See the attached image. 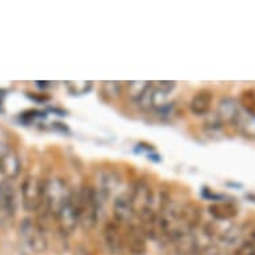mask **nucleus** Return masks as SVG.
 I'll list each match as a JSON object with an SVG mask.
<instances>
[{"mask_svg":"<svg viewBox=\"0 0 255 255\" xmlns=\"http://www.w3.org/2000/svg\"><path fill=\"white\" fill-rule=\"evenodd\" d=\"M233 126L245 138L255 139V114L241 109Z\"/></svg>","mask_w":255,"mask_h":255,"instance_id":"nucleus-17","label":"nucleus"},{"mask_svg":"<svg viewBox=\"0 0 255 255\" xmlns=\"http://www.w3.org/2000/svg\"><path fill=\"white\" fill-rule=\"evenodd\" d=\"M21 202L27 211H39L44 206V180L27 176L21 183Z\"/></svg>","mask_w":255,"mask_h":255,"instance_id":"nucleus-4","label":"nucleus"},{"mask_svg":"<svg viewBox=\"0 0 255 255\" xmlns=\"http://www.w3.org/2000/svg\"><path fill=\"white\" fill-rule=\"evenodd\" d=\"M249 241H250V242L253 243V245H254V247H255V231H253V234H251V237H250V239H249Z\"/></svg>","mask_w":255,"mask_h":255,"instance_id":"nucleus-29","label":"nucleus"},{"mask_svg":"<svg viewBox=\"0 0 255 255\" xmlns=\"http://www.w3.org/2000/svg\"><path fill=\"white\" fill-rule=\"evenodd\" d=\"M16 211L15 190L9 180L0 182V214L7 218H12Z\"/></svg>","mask_w":255,"mask_h":255,"instance_id":"nucleus-13","label":"nucleus"},{"mask_svg":"<svg viewBox=\"0 0 255 255\" xmlns=\"http://www.w3.org/2000/svg\"><path fill=\"white\" fill-rule=\"evenodd\" d=\"M243 231L238 225H227L225 229L218 230L217 239L222 245H226V246H234L237 243L241 242L242 239Z\"/></svg>","mask_w":255,"mask_h":255,"instance_id":"nucleus-19","label":"nucleus"},{"mask_svg":"<svg viewBox=\"0 0 255 255\" xmlns=\"http://www.w3.org/2000/svg\"><path fill=\"white\" fill-rule=\"evenodd\" d=\"M72 195L68 184L60 178H50L44 180V213L55 217L59 210L66 205Z\"/></svg>","mask_w":255,"mask_h":255,"instance_id":"nucleus-2","label":"nucleus"},{"mask_svg":"<svg viewBox=\"0 0 255 255\" xmlns=\"http://www.w3.org/2000/svg\"><path fill=\"white\" fill-rule=\"evenodd\" d=\"M168 243L174 247L175 255H198L199 251L198 239L193 231H180Z\"/></svg>","mask_w":255,"mask_h":255,"instance_id":"nucleus-10","label":"nucleus"},{"mask_svg":"<svg viewBox=\"0 0 255 255\" xmlns=\"http://www.w3.org/2000/svg\"><path fill=\"white\" fill-rule=\"evenodd\" d=\"M234 255H255V247L250 241L241 243L238 249L235 250Z\"/></svg>","mask_w":255,"mask_h":255,"instance_id":"nucleus-27","label":"nucleus"},{"mask_svg":"<svg viewBox=\"0 0 255 255\" xmlns=\"http://www.w3.org/2000/svg\"><path fill=\"white\" fill-rule=\"evenodd\" d=\"M136 215H138L139 219L138 227L147 239L160 238V225H159L158 211H155L154 207H146V209L139 210Z\"/></svg>","mask_w":255,"mask_h":255,"instance_id":"nucleus-6","label":"nucleus"},{"mask_svg":"<svg viewBox=\"0 0 255 255\" xmlns=\"http://www.w3.org/2000/svg\"><path fill=\"white\" fill-rule=\"evenodd\" d=\"M20 238L29 250L36 254H42L48 247V239L44 229L39 222L25 218L20 225Z\"/></svg>","mask_w":255,"mask_h":255,"instance_id":"nucleus-3","label":"nucleus"},{"mask_svg":"<svg viewBox=\"0 0 255 255\" xmlns=\"http://www.w3.org/2000/svg\"><path fill=\"white\" fill-rule=\"evenodd\" d=\"M202 221V209L197 203L188 202L180 206L179 226L184 231H193Z\"/></svg>","mask_w":255,"mask_h":255,"instance_id":"nucleus-11","label":"nucleus"},{"mask_svg":"<svg viewBox=\"0 0 255 255\" xmlns=\"http://www.w3.org/2000/svg\"><path fill=\"white\" fill-rule=\"evenodd\" d=\"M74 197H75L76 209L79 215V225L83 230H92L99 221V210H101L102 202L97 190L90 184H84L78 193H74Z\"/></svg>","mask_w":255,"mask_h":255,"instance_id":"nucleus-1","label":"nucleus"},{"mask_svg":"<svg viewBox=\"0 0 255 255\" xmlns=\"http://www.w3.org/2000/svg\"><path fill=\"white\" fill-rule=\"evenodd\" d=\"M66 86L74 95H83V94H87L91 90L92 82H86V80H82V82H66Z\"/></svg>","mask_w":255,"mask_h":255,"instance_id":"nucleus-24","label":"nucleus"},{"mask_svg":"<svg viewBox=\"0 0 255 255\" xmlns=\"http://www.w3.org/2000/svg\"><path fill=\"white\" fill-rule=\"evenodd\" d=\"M74 255H90V253H88V250L86 247L78 246L75 250H74Z\"/></svg>","mask_w":255,"mask_h":255,"instance_id":"nucleus-28","label":"nucleus"},{"mask_svg":"<svg viewBox=\"0 0 255 255\" xmlns=\"http://www.w3.org/2000/svg\"><path fill=\"white\" fill-rule=\"evenodd\" d=\"M103 241L106 249L113 255H119L125 249L123 233L121 230V225L115 221L107 222L103 227Z\"/></svg>","mask_w":255,"mask_h":255,"instance_id":"nucleus-9","label":"nucleus"},{"mask_svg":"<svg viewBox=\"0 0 255 255\" xmlns=\"http://www.w3.org/2000/svg\"><path fill=\"white\" fill-rule=\"evenodd\" d=\"M238 103L242 110L255 114V91H253V90L243 91Z\"/></svg>","mask_w":255,"mask_h":255,"instance_id":"nucleus-23","label":"nucleus"},{"mask_svg":"<svg viewBox=\"0 0 255 255\" xmlns=\"http://www.w3.org/2000/svg\"><path fill=\"white\" fill-rule=\"evenodd\" d=\"M113 214H114V221L117 222L118 225H127L130 226L132 225L136 211L135 207L131 202L130 195L127 194H122L115 198L113 205Z\"/></svg>","mask_w":255,"mask_h":255,"instance_id":"nucleus-7","label":"nucleus"},{"mask_svg":"<svg viewBox=\"0 0 255 255\" xmlns=\"http://www.w3.org/2000/svg\"><path fill=\"white\" fill-rule=\"evenodd\" d=\"M209 214L215 221H231L238 215V207L233 202H215L210 205Z\"/></svg>","mask_w":255,"mask_h":255,"instance_id":"nucleus-16","label":"nucleus"},{"mask_svg":"<svg viewBox=\"0 0 255 255\" xmlns=\"http://www.w3.org/2000/svg\"><path fill=\"white\" fill-rule=\"evenodd\" d=\"M20 159L13 150L7 151L5 154L0 156V172L4 175L7 180L16 178L20 172Z\"/></svg>","mask_w":255,"mask_h":255,"instance_id":"nucleus-15","label":"nucleus"},{"mask_svg":"<svg viewBox=\"0 0 255 255\" xmlns=\"http://www.w3.org/2000/svg\"><path fill=\"white\" fill-rule=\"evenodd\" d=\"M55 219H56V223L63 234H72L76 230V227L79 226V215H78L74 193H72L70 201L55 215Z\"/></svg>","mask_w":255,"mask_h":255,"instance_id":"nucleus-5","label":"nucleus"},{"mask_svg":"<svg viewBox=\"0 0 255 255\" xmlns=\"http://www.w3.org/2000/svg\"><path fill=\"white\" fill-rule=\"evenodd\" d=\"M239 110H241V106H239L238 101H235L234 98L225 97L222 98L218 103L217 111L214 115L223 126L234 125L235 119L238 117Z\"/></svg>","mask_w":255,"mask_h":255,"instance_id":"nucleus-12","label":"nucleus"},{"mask_svg":"<svg viewBox=\"0 0 255 255\" xmlns=\"http://www.w3.org/2000/svg\"><path fill=\"white\" fill-rule=\"evenodd\" d=\"M125 247L128 250L131 255H144L147 253V238L144 237L138 225L127 226L123 233Z\"/></svg>","mask_w":255,"mask_h":255,"instance_id":"nucleus-8","label":"nucleus"},{"mask_svg":"<svg viewBox=\"0 0 255 255\" xmlns=\"http://www.w3.org/2000/svg\"><path fill=\"white\" fill-rule=\"evenodd\" d=\"M198 255H226V253L219 245L210 243V245H206L203 247H199Z\"/></svg>","mask_w":255,"mask_h":255,"instance_id":"nucleus-25","label":"nucleus"},{"mask_svg":"<svg viewBox=\"0 0 255 255\" xmlns=\"http://www.w3.org/2000/svg\"><path fill=\"white\" fill-rule=\"evenodd\" d=\"M102 92L109 101H117L123 94V87L119 82H103Z\"/></svg>","mask_w":255,"mask_h":255,"instance_id":"nucleus-21","label":"nucleus"},{"mask_svg":"<svg viewBox=\"0 0 255 255\" xmlns=\"http://www.w3.org/2000/svg\"><path fill=\"white\" fill-rule=\"evenodd\" d=\"M130 198L136 213L139 210L146 209V207H152V203H154V193H152L150 186L143 180L138 182L132 187V193H131Z\"/></svg>","mask_w":255,"mask_h":255,"instance_id":"nucleus-14","label":"nucleus"},{"mask_svg":"<svg viewBox=\"0 0 255 255\" xmlns=\"http://www.w3.org/2000/svg\"><path fill=\"white\" fill-rule=\"evenodd\" d=\"M213 101L214 95L211 91H209V90L198 91L191 99V102H190V110L195 115H206L211 109Z\"/></svg>","mask_w":255,"mask_h":255,"instance_id":"nucleus-18","label":"nucleus"},{"mask_svg":"<svg viewBox=\"0 0 255 255\" xmlns=\"http://www.w3.org/2000/svg\"><path fill=\"white\" fill-rule=\"evenodd\" d=\"M98 182H99V188H95V190H97L98 195H99V199H101L102 197H110L111 191H114V188L119 184V178L115 175V172L103 171L101 175H99Z\"/></svg>","mask_w":255,"mask_h":255,"instance_id":"nucleus-20","label":"nucleus"},{"mask_svg":"<svg viewBox=\"0 0 255 255\" xmlns=\"http://www.w3.org/2000/svg\"><path fill=\"white\" fill-rule=\"evenodd\" d=\"M151 82H128L127 84V95L134 102H138L139 98L142 97L143 92L146 91Z\"/></svg>","mask_w":255,"mask_h":255,"instance_id":"nucleus-22","label":"nucleus"},{"mask_svg":"<svg viewBox=\"0 0 255 255\" xmlns=\"http://www.w3.org/2000/svg\"><path fill=\"white\" fill-rule=\"evenodd\" d=\"M9 150H12V147L9 144V134L4 128L0 127V156Z\"/></svg>","mask_w":255,"mask_h":255,"instance_id":"nucleus-26","label":"nucleus"}]
</instances>
